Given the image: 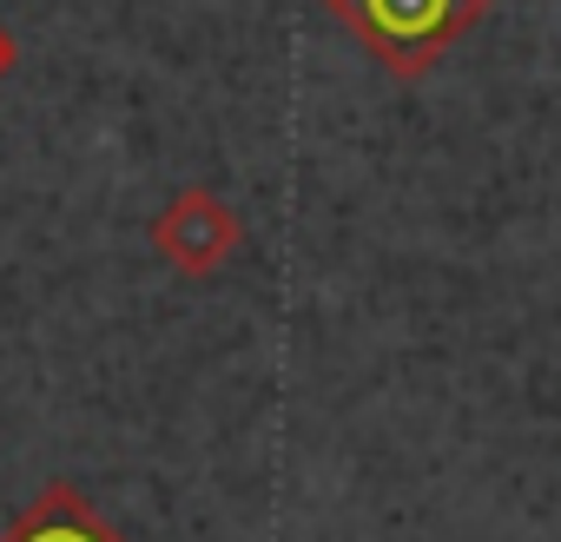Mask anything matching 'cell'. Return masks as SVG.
<instances>
[{
    "mask_svg": "<svg viewBox=\"0 0 561 542\" xmlns=\"http://www.w3.org/2000/svg\"><path fill=\"white\" fill-rule=\"evenodd\" d=\"M146 245L159 251L165 271H179V279H218L244 245V212L218 185H179L146 218Z\"/></svg>",
    "mask_w": 561,
    "mask_h": 542,
    "instance_id": "obj_2",
    "label": "cell"
},
{
    "mask_svg": "<svg viewBox=\"0 0 561 542\" xmlns=\"http://www.w3.org/2000/svg\"><path fill=\"white\" fill-rule=\"evenodd\" d=\"M318 8L390 80H430L436 60L482 27L489 0H318Z\"/></svg>",
    "mask_w": 561,
    "mask_h": 542,
    "instance_id": "obj_1",
    "label": "cell"
},
{
    "mask_svg": "<svg viewBox=\"0 0 561 542\" xmlns=\"http://www.w3.org/2000/svg\"><path fill=\"white\" fill-rule=\"evenodd\" d=\"M0 542H126V535L106 522V509L80 483H47V489H34L27 509H14Z\"/></svg>",
    "mask_w": 561,
    "mask_h": 542,
    "instance_id": "obj_3",
    "label": "cell"
},
{
    "mask_svg": "<svg viewBox=\"0 0 561 542\" xmlns=\"http://www.w3.org/2000/svg\"><path fill=\"white\" fill-rule=\"evenodd\" d=\"M21 67V41H14V27L0 21V87H8V74Z\"/></svg>",
    "mask_w": 561,
    "mask_h": 542,
    "instance_id": "obj_4",
    "label": "cell"
}]
</instances>
